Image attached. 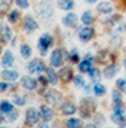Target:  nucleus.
Wrapping results in <instances>:
<instances>
[{"label": "nucleus", "instance_id": "obj_10", "mask_svg": "<svg viewBox=\"0 0 126 128\" xmlns=\"http://www.w3.org/2000/svg\"><path fill=\"white\" fill-rule=\"evenodd\" d=\"M40 117H42V120L43 121H51L53 120V117H54V112H53V109L51 108H49V106H46V105H42L40 106Z\"/></svg>", "mask_w": 126, "mask_h": 128}, {"label": "nucleus", "instance_id": "obj_15", "mask_svg": "<svg viewBox=\"0 0 126 128\" xmlns=\"http://www.w3.org/2000/svg\"><path fill=\"white\" fill-rule=\"evenodd\" d=\"M11 36H13V32L9 26H2V29H0V39L3 40L4 43H7L11 39Z\"/></svg>", "mask_w": 126, "mask_h": 128}, {"label": "nucleus", "instance_id": "obj_44", "mask_svg": "<svg viewBox=\"0 0 126 128\" xmlns=\"http://www.w3.org/2000/svg\"><path fill=\"white\" fill-rule=\"evenodd\" d=\"M2 121H3V117H2V116H0V122H2Z\"/></svg>", "mask_w": 126, "mask_h": 128}, {"label": "nucleus", "instance_id": "obj_14", "mask_svg": "<svg viewBox=\"0 0 126 128\" xmlns=\"http://www.w3.org/2000/svg\"><path fill=\"white\" fill-rule=\"evenodd\" d=\"M58 74H60V77L62 78V81H64V83H68V81L73 80V74H72L71 68H64V69H61Z\"/></svg>", "mask_w": 126, "mask_h": 128}, {"label": "nucleus", "instance_id": "obj_28", "mask_svg": "<svg viewBox=\"0 0 126 128\" xmlns=\"http://www.w3.org/2000/svg\"><path fill=\"white\" fill-rule=\"evenodd\" d=\"M89 76H90V78H92L93 81H96V83H97V81L100 80V77H101L98 69H96V68H93V69L89 72Z\"/></svg>", "mask_w": 126, "mask_h": 128}, {"label": "nucleus", "instance_id": "obj_17", "mask_svg": "<svg viewBox=\"0 0 126 128\" xmlns=\"http://www.w3.org/2000/svg\"><path fill=\"white\" fill-rule=\"evenodd\" d=\"M2 77L6 81H15L18 78V72H15V70H4L2 73Z\"/></svg>", "mask_w": 126, "mask_h": 128}, {"label": "nucleus", "instance_id": "obj_37", "mask_svg": "<svg viewBox=\"0 0 126 128\" xmlns=\"http://www.w3.org/2000/svg\"><path fill=\"white\" fill-rule=\"evenodd\" d=\"M17 116H18V113L15 110H13V112H10V113H7V118L6 120H9V121H14V120L17 118Z\"/></svg>", "mask_w": 126, "mask_h": 128}, {"label": "nucleus", "instance_id": "obj_11", "mask_svg": "<svg viewBox=\"0 0 126 128\" xmlns=\"http://www.w3.org/2000/svg\"><path fill=\"white\" fill-rule=\"evenodd\" d=\"M76 22H78V17H76L73 12H69V14H67L62 18V24H64L65 26H68V28H75Z\"/></svg>", "mask_w": 126, "mask_h": 128}, {"label": "nucleus", "instance_id": "obj_16", "mask_svg": "<svg viewBox=\"0 0 126 128\" xmlns=\"http://www.w3.org/2000/svg\"><path fill=\"white\" fill-rule=\"evenodd\" d=\"M97 11L101 14H109V12H112V4L108 2H101L97 6Z\"/></svg>", "mask_w": 126, "mask_h": 128}, {"label": "nucleus", "instance_id": "obj_41", "mask_svg": "<svg viewBox=\"0 0 126 128\" xmlns=\"http://www.w3.org/2000/svg\"><path fill=\"white\" fill-rule=\"evenodd\" d=\"M85 128H97V127H96L94 124H87V125H86V127H85Z\"/></svg>", "mask_w": 126, "mask_h": 128}, {"label": "nucleus", "instance_id": "obj_42", "mask_svg": "<svg viewBox=\"0 0 126 128\" xmlns=\"http://www.w3.org/2000/svg\"><path fill=\"white\" fill-rule=\"evenodd\" d=\"M87 3H90V4H93V3H96V2H97V0H86Z\"/></svg>", "mask_w": 126, "mask_h": 128}, {"label": "nucleus", "instance_id": "obj_22", "mask_svg": "<svg viewBox=\"0 0 126 128\" xmlns=\"http://www.w3.org/2000/svg\"><path fill=\"white\" fill-rule=\"evenodd\" d=\"M58 7L61 10H72L73 0H58Z\"/></svg>", "mask_w": 126, "mask_h": 128}, {"label": "nucleus", "instance_id": "obj_1", "mask_svg": "<svg viewBox=\"0 0 126 128\" xmlns=\"http://www.w3.org/2000/svg\"><path fill=\"white\" fill-rule=\"evenodd\" d=\"M51 44H53V37L50 36V34L45 33L40 36L39 39V43H37V47H39V51L42 55H46L49 51V48L51 47Z\"/></svg>", "mask_w": 126, "mask_h": 128}, {"label": "nucleus", "instance_id": "obj_9", "mask_svg": "<svg viewBox=\"0 0 126 128\" xmlns=\"http://www.w3.org/2000/svg\"><path fill=\"white\" fill-rule=\"evenodd\" d=\"M21 86H22L24 88H26V90L33 91V90H36V87H37V81L35 80V78H32L31 76H24V77H21Z\"/></svg>", "mask_w": 126, "mask_h": 128}, {"label": "nucleus", "instance_id": "obj_32", "mask_svg": "<svg viewBox=\"0 0 126 128\" xmlns=\"http://www.w3.org/2000/svg\"><path fill=\"white\" fill-rule=\"evenodd\" d=\"M73 83H75L76 87H85L86 86L83 78H82V76H75V77H73Z\"/></svg>", "mask_w": 126, "mask_h": 128}, {"label": "nucleus", "instance_id": "obj_18", "mask_svg": "<svg viewBox=\"0 0 126 128\" xmlns=\"http://www.w3.org/2000/svg\"><path fill=\"white\" fill-rule=\"evenodd\" d=\"M118 70H119V69H118L116 65H112L111 64V65H108V66L105 68V70H104V76H105L107 78H112L118 73Z\"/></svg>", "mask_w": 126, "mask_h": 128}, {"label": "nucleus", "instance_id": "obj_13", "mask_svg": "<svg viewBox=\"0 0 126 128\" xmlns=\"http://www.w3.org/2000/svg\"><path fill=\"white\" fill-rule=\"evenodd\" d=\"M24 28H25L26 32H33L37 29V22L32 17H26L25 21H24Z\"/></svg>", "mask_w": 126, "mask_h": 128}, {"label": "nucleus", "instance_id": "obj_27", "mask_svg": "<svg viewBox=\"0 0 126 128\" xmlns=\"http://www.w3.org/2000/svg\"><path fill=\"white\" fill-rule=\"evenodd\" d=\"M82 22L85 24L86 26H89L90 24L93 22V17H92V12L90 11H86L83 12V15H82Z\"/></svg>", "mask_w": 126, "mask_h": 128}, {"label": "nucleus", "instance_id": "obj_34", "mask_svg": "<svg viewBox=\"0 0 126 128\" xmlns=\"http://www.w3.org/2000/svg\"><path fill=\"white\" fill-rule=\"evenodd\" d=\"M15 3H17V6L20 8H28V6H29L28 0H15Z\"/></svg>", "mask_w": 126, "mask_h": 128}, {"label": "nucleus", "instance_id": "obj_30", "mask_svg": "<svg viewBox=\"0 0 126 128\" xmlns=\"http://www.w3.org/2000/svg\"><path fill=\"white\" fill-rule=\"evenodd\" d=\"M11 4V0H0V11H6Z\"/></svg>", "mask_w": 126, "mask_h": 128}, {"label": "nucleus", "instance_id": "obj_47", "mask_svg": "<svg viewBox=\"0 0 126 128\" xmlns=\"http://www.w3.org/2000/svg\"><path fill=\"white\" fill-rule=\"evenodd\" d=\"M2 128H6V127H2Z\"/></svg>", "mask_w": 126, "mask_h": 128}, {"label": "nucleus", "instance_id": "obj_31", "mask_svg": "<svg viewBox=\"0 0 126 128\" xmlns=\"http://www.w3.org/2000/svg\"><path fill=\"white\" fill-rule=\"evenodd\" d=\"M18 18H20V12H18V11H11V12H10V15H9V21H10V22H13V24L17 22Z\"/></svg>", "mask_w": 126, "mask_h": 128}, {"label": "nucleus", "instance_id": "obj_5", "mask_svg": "<svg viewBox=\"0 0 126 128\" xmlns=\"http://www.w3.org/2000/svg\"><path fill=\"white\" fill-rule=\"evenodd\" d=\"M93 68H94V58L90 56V55H87L86 58L79 64V70L83 72V73H89Z\"/></svg>", "mask_w": 126, "mask_h": 128}, {"label": "nucleus", "instance_id": "obj_8", "mask_svg": "<svg viewBox=\"0 0 126 128\" xmlns=\"http://www.w3.org/2000/svg\"><path fill=\"white\" fill-rule=\"evenodd\" d=\"M51 66L53 68H60L62 65V62H64V59H62V51L61 50H54L53 52H51Z\"/></svg>", "mask_w": 126, "mask_h": 128}, {"label": "nucleus", "instance_id": "obj_3", "mask_svg": "<svg viewBox=\"0 0 126 128\" xmlns=\"http://www.w3.org/2000/svg\"><path fill=\"white\" fill-rule=\"evenodd\" d=\"M45 98H46V100H47L50 105H53V106L60 105V103H61V100H62L61 92L57 91V90H49V91L45 94Z\"/></svg>", "mask_w": 126, "mask_h": 128}, {"label": "nucleus", "instance_id": "obj_35", "mask_svg": "<svg viewBox=\"0 0 126 128\" xmlns=\"http://www.w3.org/2000/svg\"><path fill=\"white\" fill-rule=\"evenodd\" d=\"M112 100H114V103L122 102V96H120V92H118V91H114V92H112Z\"/></svg>", "mask_w": 126, "mask_h": 128}, {"label": "nucleus", "instance_id": "obj_21", "mask_svg": "<svg viewBox=\"0 0 126 128\" xmlns=\"http://www.w3.org/2000/svg\"><path fill=\"white\" fill-rule=\"evenodd\" d=\"M111 120L115 124H119V125H122L123 122H126V117L123 116V113H115L114 112V114L111 116Z\"/></svg>", "mask_w": 126, "mask_h": 128}, {"label": "nucleus", "instance_id": "obj_4", "mask_svg": "<svg viewBox=\"0 0 126 128\" xmlns=\"http://www.w3.org/2000/svg\"><path fill=\"white\" fill-rule=\"evenodd\" d=\"M40 117V112H37L36 109H28L26 110V116H25V122L26 125H35L36 122H39Z\"/></svg>", "mask_w": 126, "mask_h": 128}, {"label": "nucleus", "instance_id": "obj_38", "mask_svg": "<svg viewBox=\"0 0 126 128\" xmlns=\"http://www.w3.org/2000/svg\"><path fill=\"white\" fill-rule=\"evenodd\" d=\"M71 59H72L75 64H78L79 56H78V52H76V50H72V51H71Z\"/></svg>", "mask_w": 126, "mask_h": 128}, {"label": "nucleus", "instance_id": "obj_25", "mask_svg": "<svg viewBox=\"0 0 126 128\" xmlns=\"http://www.w3.org/2000/svg\"><path fill=\"white\" fill-rule=\"evenodd\" d=\"M31 54H32V48L29 47L28 44L21 46V56H22V58H25V59L31 58Z\"/></svg>", "mask_w": 126, "mask_h": 128}, {"label": "nucleus", "instance_id": "obj_2", "mask_svg": "<svg viewBox=\"0 0 126 128\" xmlns=\"http://www.w3.org/2000/svg\"><path fill=\"white\" fill-rule=\"evenodd\" d=\"M37 12L42 18H50L53 14V4L50 0H43L37 6Z\"/></svg>", "mask_w": 126, "mask_h": 128}, {"label": "nucleus", "instance_id": "obj_19", "mask_svg": "<svg viewBox=\"0 0 126 128\" xmlns=\"http://www.w3.org/2000/svg\"><path fill=\"white\" fill-rule=\"evenodd\" d=\"M61 110H62V113H64V114L71 116V114H73V113L76 112V106L73 105V103L67 102V103H64V105L61 106Z\"/></svg>", "mask_w": 126, "mask_h": 128}, {"label": "nucleus", "instance_id": "obj_24", "mask_svg": "<svg viewBox=\"0 0 126 128\" xmlns=\"http://www.w3.org/2000/svg\"><path fill=\"white\" fill-rule=\"evenodd\" d=\"M46 73H47V81L50 84H56L57 83V73L54 72L51 68H49V69H46Z\"/></svg>", "mask_w": 126, "mask_h": 128}, {"label": "nucleus", "instance_id": "obj_12", "mask_svg": "<svg viewBox=\"0 0 126 128\" xmlns=\"http://www.w3.org/2000/svg\"><path fill=\"white\" fill-rule=\"evenodd\" d=\"M13 64H14V55H13L11 51H6L3 58H2V66L10 68V66H13Z\"/></svg>", "mask_w": 126, "mask_h": 128}, {"label": "nucleus", "instance_id": "obj_46", "mask_svg": "<svg viewBox=\"0 0 126 128\" xmlns=\"http://www.w3.org/2000/svg\"><path fill=\"white\" fill-rule=\"evenodd\" d=\"M125 30H126V25H125Z\"/></svg>", "mask_w": 126, "mask_h": 128}, {"label": "nucleus", "instance_id": "obj_36", "mask_svg": "<svg viewBox=\"0 0 126 128\" xmlns=\"http://www.w3.org/2000/svg\"><path fill=\"white\" fill-rule=\"evenodd\" d=\"M114 110H115V113H123V110H125V108H123L122 102H118V103H115V105H114Z\"/></svg>", "mask_w": 126, "mask_h": 128}, {"label": "nucleus", "instance_id": "obj_7", "mask_svg": "<svg viewBox=\"0 0 126 128\" xmlns=\"http://www.w3.org/2000/svg\"><path fill=\"white\" fill-rule=\"evenodd\" d=\"M28 70L31 73H36V74H39V73H42V72L46 70V66H45V64H43L42 61H39V59H33V61L28 65Z\"/></svg>", "mask_w": 126, "mask_h": 128}, {"label": "nucleus", "instance_id": "obj_20", "mask_svg": "<svg viewBox=\"0 0 126 128\" xmlns=\"http://www.w3.org/2000/svg\"><path fill=\"white\" fill-rule=\"evenodd\" d=\"M14 110V108H13V103L9 102V100H2L0 102V112H3V113H10V112Z\"/></svg>", "mask_w": 126, "mask_h": 128}, {"label": "nucleus", "instance_id": "obj_45", "mask_svg": "<svg viewBox=\"0 0 126 128\" xmlns=\"http://www.w3.org/2000/svg\"><path fill=\"white\" fill-rule=\"evenodd\" d=\"M123 64H125V68H126V58H125V61H123Z\"/></svg>", "mask_w": 126, "mask_h": 128}, {"label": "nucleus", "instance_id": "obj_43", "mask_svg": "<svg viewBox=\"0 0 126 128\" xmlns=\"http://www.w3.org/2000/svg\"><path fill=\"white\" fill-rule=\"evenodd\" d=\"M119 128H126V122H123L122 125H119Z\"/></svg>", "mask_w": 126, "mask_h": 128}, {"label": "nucleus", "instance_id": "obj_23", "mask_svg": "<svg viewBox=\"0 0 126 128\" xmlns=\"http://www.w3.org/2000/svg\"><path fill=\"white\" fill-rule=\"evenodd\" d=\"M67 128H82V121L79 118H68Z\"/></svg>", "mask_w": 126, "mask_h": 128}, {"label": "nucleus", "instance_id": "obj_40", "mask_svg": "<svg viewBox=\"0 0 126 128\" xmlns=\"http://www.w3.org/2000/svg\"><path fill=\"white\" fill-rule=\"evenodd\" d=\"M37 128H50V125H49L47 124V122H42V124H39V125H37Z\"/></svg>", "mask_w": 126, "mask_h": 128}, {"label": "nucleus", "instance_id": "obj_39", "mask_svg": "<svg viewBox=\"0 0 126 128\" xmlns=\"http://www.w3.org/2000/svg\"><path fill=\"white\" fill-rule=\"evenodd\" d=\"M7 88H9L7 83H2V84H0V91H2V92H3V91H6Z\"/></svg>", "mask_w": 126, "mask_h": 128}, {"label": "nucleus", "instance_id": "obj_33", "mask_svg": "<svg viewBox=\"0 0 126 128\" xmlns=\"http://www.w3.org/2000/svg\"><path fill=\"white\" fill-rule=\"evenodd\" d=\"M25 96L24 95H18V96H15L14 98V103L15 105H20V106H22V105H25Z\"/></svg>", "mask_w": 126, "mask_h": 128}, {"label": "nucleus", "instance_id": "obj_26", "mask_svg": "<svg viewBox=\"0 0 126 128\" xmlns=\"http://www.w3.org/2000/svg\"><path fill=\"white\" fill-rule=\"evenodd\" d=\"M93 91L97 96H103V95H105V87L100 83H96V86L93 87Z\"/></svg>", "mask_w": 126, "mask_h": 128}, {"label": "nucleus", "instance_id": "obj_6", "mask_svg": "<svg viewBox=\"0 0 126 128\" xmlns=\"http://www.w3.org/2000/svg\"><path fill=\"white\" fill-rule=\"evenodd\" d=\"M93 36H94V29L90 28V26H85L83 29L79 30V39H80V42H83V43L90 42V40L93 39Z\"/></svg>", "mask_w": 126, "mask_h": 128}, {"label": "nucleus", "instance_id": "obj_29", "mask_svg": "<svg viewBox=\"0 0 126 128\" xmlns=\"http://www.w3.org/2000/svg\"><path fill=\"white\" fill-rule=\"evenodd\" d=\"M116 87H118V90H119L120 92H125L126 94V80H123V78H118L116 80Z\"/></svg>", "mask_w": 126, "mask_h": 128}]
</instances>
